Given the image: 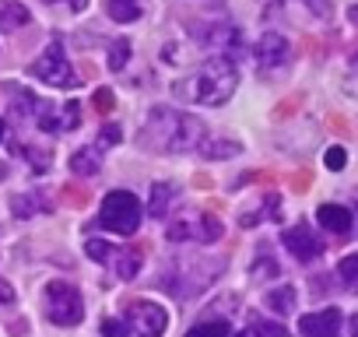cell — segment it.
<instances>
[{"label":"cell","instance_id":"10","mask_svg":"<svg viewBox=\"0 0 358 337\" xmlns=\"http://www.w3.org/2000/svg\"><path fill=\"white\" fill-rule=\"evenodd\" d=\"M281 243H285V250L295 257V260H302V264H309V260H316L320 253H323V239L313 232V225H292L285 236H281Z\"/></svg>","mask_w":358,"mask_h":337},{"label":"cell","instance_id":"7","mask_svg":"<svg viewBox=\"0 0 358 337\" xmlns=\"http://www.w3.org/2000/svg\"><path fill=\"white\" fill-rule=\"evenodd\" d=\"M165 236L172 243H183V239H197V243H215L222 236V222L215 215H197V218H172Z\"/></svg>","mask_w":358,"mask_h":337},{"label":"cell","instance_id":"34","mask_svg":"<svg viewBox=\"0 0 358 337\" xmlns=\"http://www.w3.org/2000/svg\"><path fill=\"white\" fill-rule=\"evenodd\" d=\"M351 337H358V313L351 316Z\"/></svg>","mask_w":358,"mask_h":337},{"label":"cell","instance_id":"14","mask_svg":"<svg viewBox=\"0 0 358 337\" xmlns=\"http://www.w3.org/2000/svg\"><path fill=\"white\" fill-rule=\"evenodd\" d=\"M32 22L29 8L18 4V0H0V29L4 32H15V29H25Z\"/></svg>","mask_w":358,"mask_h":337},{"label":"cell","instance_id":"8","mask_svg":"<svg viewBox=\"0 0 358 337\" xmlns=\"http://www.w3.org/2000/svg\"><path fill=\"white\" fill-rule=\"evenodd\" d=\"M257 67H260V74H274V71H285L288 67V60H292V46H288V39L285 36H278V32H264L260 36V43H257Z\"/></svg>","mask_w":358,"mask_h":337},{"label":"cell","instance_id":"30","mask_svg":"<svg viewBox=\"0 0 358 337\" xmlns=\"http://www.w3.org/2000/svg\"><path fill=\"white\" fill-rule=\"evenodd\" d=\"M302 4H306L316 18H330V15H334V4H330V0H302Z\"/></svg>","mask_w":358,"mask_h":337},{"label":"cell","instance_id":"29","mask_svg":"<svg viewBox=\"0 0 358 337\" xmlns=\"http://www.w3.org/2000/svg\"><path fill=\"white\" fill-rule=\"evenodd\" d=\"M127 334H130L127 320H116V316L102 320V337H127Z\"/></svg>","mask_w":358,"mask_h":337},{"label":"cell","instance_id":"4","mask_svg":"<svg viewBox=\"0 0 358 337\" xmlns=\"http://www.w3.org/2000/svg\"><path fill=\"white\" fill-rule=\"evenodd\" d=\"M46 316L57 323V327H74L81 323L85 316V302H81V292L67 281H50L46 285Z\"/></svg>","mask_w":358,"mask_h":337},{"label":"cell","instance_id":"32","mask_svg":"<svg viewBox=\"0 0 358 337\" xmlns=\"http://www.w3.org/2000/svg\"><path fill=\"white\" fill-rule=\"evenodd\" d=\"M15 302V292H11V285L8 281H0V306H11Z\"/></svg>","mask_w":358,"mask_h":337},{"label":"cell","instance_id":"23","mask_svg":"<svg viewBox=\"0 0 358 337\" xmlns=\"http://www.w3.org/2000/svg\"><path fill=\"white\" fill-rule=\"evenodd\" d=\"M232 330H229V323L225 320H208V323H197V327H190V334L187 337H229Z\"/></svg>","mask_w":358,"mask_h":337},{"label":"cell","instance_id":"25","mask_svg":"<svg viewBox=\"0 0 358 337\" xmlns=\"http://www.w3.org/2000/svg\"><path fill=\"white\" fill-rule=\"evenodd\" d=\"M267 211H278V197H264V204H260L257 211H243L239 225H243V229H253V225H260V215H267Z\"/></svg>","mask_w":358,"mask_h":337},{"label":"cell","instance_id":"27","mask_svg":"<svg viewBox=\"0 0 358 337\" xmlns=\"http://www.w3.org/2000/svg\"><path fill=\"white\" fill-rule=\"evenodd\" d=\"M323 165L330 168V173H341V168L348 165V151H344L341 144H334V148H327V155H323Z\"/></svg>","mask_w":358,"mask_h":337},{"label":"cell","instance_id":"2","mask_svg":"<svg viewBox=\"0 0 358 337\" xmlns=\"http://www.w3.org/2000/svg\"><path fill=\"white\" fill-rule=\"evenodd\" d=\"M239 88V71H236V60L232 57H222V53H211L201 71L194 74V85H190V99L201 102V106H225Z\"/></svg>","mask_w":358,"mask_h":337},{"label":"cell","instance_id":"24","mask_svg":"<svg viewBox=\"0 0 358 337\" xmlns=\"http://www.w3.org/2000/svg\"><path fill=\"white\" fill-rule=\"evenodd\" d=\"M337 274H341V281H344V288H351V292H358V253H351V257H344V260L337 264Z\"/></svg>","mask_w":358,"mask_h":337},{"label":"cell","instance_id":"1","mask_svg":"<svg viewBox=\"0 0 358 337\" xmlns=\"http://www.w3.org/2000/svg\"><path fill=\"white\" fill-rule=\"evenodd\" d=\"M144 144L155 151H190L201 148L204 141V123L190 113H179V109H151L148 123H144Z\"/></svg>","mask_w":358,"mask_h":337},{"label":"cell","instance_id":"15","mask_svg":"<svg viewBox=\"0 0 358 337\" xmlns=\"http://www.w3.org/2000/svg\"><path fill=\"white\" fill-rule=\"evenodd\" d=\"M106 15L120 25H130L144 15V0H106Z\"/></svg>","mask_w":358,"mask_h":337},{"label":"cell","instance_id":"9","mask_svg":"<svg viewBox=\"0 0 358 337\" xmlns=\"http://www.w3.org/2000/svg\"><path fill=\"white\" fill-rule=\"evenodd\" d=\"M36 127L43 134H64V130H74L81 127V106L78 102H64V106H39L36 113Z\"/></svg>","mask_w":358,"mask_h":337},{"label":"cell","instance_id":"26","mask_svg":"<svg viewBox=\"0 0 358 337\" xmlns=\"http://www.w3.org/2000/svg\"><path fill=\"white\" fill-rule=\"evenodd\" d=\"M232 337H285V330L278 323H253V327H246V330H239Z\"/></svg>","mask_w":358,"mask_h":337},{"label":"cell","instance_id":"36","mask_svg":"<svg viewBox=\"0 0 358 337\" xmlns=\"http://www.w3.org/2000/svg\"><path fill=\"white\" fill-rule=\"evenodd\" d=\"M46 4H57V0H46Z\"/></svg>","mask_w":358,"mask_h":337},{"label":"cell","instance_id":"18","mask_svg":"<svg viewBox=\"0 0 358 337\" xmlns=\"http://www.w3.org/2000/svg\"><path fill=\"white\" fill-rule=\"evenodd\" d=\"M141 264H144V257L137 250H120V257H116V278L120 281H134L137 271H141Z\"/></svg>","mask_w":358,"mask_h":337},{"label":"cell","instance_id":"16","mask_svg":"<svg viewBox=\"0 0 358 337\" xmlns=\"http://www.w3.org/2000/svg\"><path fill=\"white\" fill-rule=\"evenodd\" d=\"M201 158H208V162H222V158H236L243 148L236 144V141H222V137H204L201 141Z\"/></svg>","mask_w":358,"mask_h":337},{"label":"cell","instance_id":"19","mask_svg":"<svg viewBox=\"0 0 358 337\" xmlns=\"http://www.w3.org/2000/svg\"><path fill=\"white\" fill-rule=\"evenodd\" d=\"M11 211H15L18 218H29L32 211H50V201H46L43 194H22V197L11 201Z\"/></svg>","mask_w":358,"mask_h":337},{"label":"cell","instance_id":"22","mask_svg":"<svg viewBox=\"0 0 358 337\" xmlns=\"http://www.w3.org/2000/svg\"><path fill=\"white\" fill-rule=\"evenodd\" d=\"M130 64V39H113V46H109V71H123Z\"/></svg>","mask_w":358,"mask_h":337},{"label":"cell","instance_id":"28","mask_svg":"<svg viewBox=\"0 0 358 337\" xmlns=\"http://www.w3.org/2000/svg\"><path fill=\"white\" fill-rule=\"evenodd\" d=\"M120 141H123V130H120L116 123H109V127L99 130V148H116Z\"/></svg>","mask_w":358,"mask_h":337},{"label":"cell","instance_id":"31","mask_svg":"<svg viewBox=\"0 0 358 337\" xmlns=\"http://www.w3.org/2000/svg\"><path fill=\"white\" fill-rule=\"evenodd\" d=\"M113 102H116V99H113V92H109V88H99V92H95V106H99L102 113H109V109H113Z\"/></svg>","mask_w":358,"mask_h":337},{"label":"cell","instance_id":"3","mask_svg":"<svg viewBox=\"0 0 358 337\" xmlns=\"http://www.w3.org/2000/svg\"><path fill=\"white\" fill-rule=\"evenodd\" d=\"M141 218H144V208L130 190L106 194V201L99 208V225L106 232H116V236H134L141 229Z\"/></svg>","mask_w":358,"mask_h":337},{"label":"cell","instance_id":"13","mask_svg":"<svg viewBox=\"0 0 358 337\" xmlns=\"http://www.w3.org/2000/svg\"><path fill=\"white\" fill-rule=\"evenodd\" d=\"M172 204H179V187L176 183H155L151 187V204H148L151 218H169Z\"/></svg>","mask_w":358,"mask_h":337},{"label":"cell","instance_id":"20","mask_svg":"<svg viewBox=\"0 0 358 337\" xmlns=\"http://www.w3.org/2000/svg\"><path fill=\"white\" fill-rule=\"evenodd\" d=\"M267 309L271 313H278V316H285V313H292V306H295V288H288V285H281V288H274V292H267Z\"/></svg>","mask_w":358,"mask_h":337},{"label":"cell","instance_id":"5","mask_svg":"<svg viewBox=\"0 0 358 337\" xmlns=\"http://www.w3.org/2000/svg\"><path fill=\"white\" fill-rule=\"evenodd\" d=\"M29 74L39 78V81H46V85H53V88H78L81 85L78 81V71L71 67V60H67V53H64L60 43H50L46 53L29 67Z\"/></svg>","mask_w":358,"mask_h":337},{"label":"cell","instance_id":"11","mask_svg":"<svg viewBox=\"0 0 358 337\" xmlns=\"http://www.w3.org/2000/svg\"><path fill=\"white\" fill-rule=\"evenodd\" d=\"M341 330V313L337 309H320V313H306L299 320V334L302 337H337Z\"/></svg>","mask_w":358,"mask_h":337},{"label":"cell","instance_id":"6","mask_svg":"<svg viewBox=\"0 0 358 337\" xmlns=\"http://www.w3.org/2000/svg\"><path fill=\"white\" fill-rule=\"evenodd\" d=\"M127 327L137 337H162L169 327V313L148 299H134V302H127Z\"/></svg>","mask_w":358,"mask_h":337},{"label":"cell","instance_id":"33","mask_svg":"<svg viewBox=\"0 0 358 337\" xmlns=\"http://www.w3.org/2000/svg\"><path fill=\"white\" fill-rule=\"evenodd\" d=\"M71 8H74V11H85V8H88V0H71Z\"/></svg>","mask_w":358,"mask_h":337},{"label":"cell","instance_id":"21","mask_svg":"<svg viewBox=\"0 0 358 337\" xmlns=\"http://www.w3.org/2000/svg\"><path fill=\"white\" fill-rule=\"evenodd\" d=\"M85 253H88L95 264H116V257H120V246H113V243H106V239H88Z\"/></svg>","mask_w":358,"mask_h":337},{"label":"cell","instance_id":"35","mask_svg":"<svg viewBox=\"0 0 358 337\" xmlns=\"http://www.w3.org/2000/svg\"><path fill=\"white\" fill-rule=\"evenodd\" d=\"M0 141H4V116H0Z\"/></svg>","mask_w":358,"mask_h":337},{"label":"cell","instance_id":"12","mask_svg":"<svg viewBox=\"0 0 358 337\" xmlns=\"http://www.w3.org/2000/svg\"><path fill=\"white\" fill-rule=\"evenodd\" d=\"M316 222L327 229V232H334V236H344V232H351V211L348 208H341V204H320V211H316Z\"/></svg>","mask_w":358,"mask_h":337},{"label":"cell","instance_id":"17","mask_svg":"<svg viewBox=\"0 0 358 337\" xmlns=\"http://www.w3.org/2000/svg\"><path fill=\"white\" fill-rule=\"evenodd\" d=\"M102 148L95 144V148H81V151H74L71 155V168L78 176H95L99 173V165H102V155H99Z\"/></svg>","mask_w":358,"mask_h":337}]
</instances>
